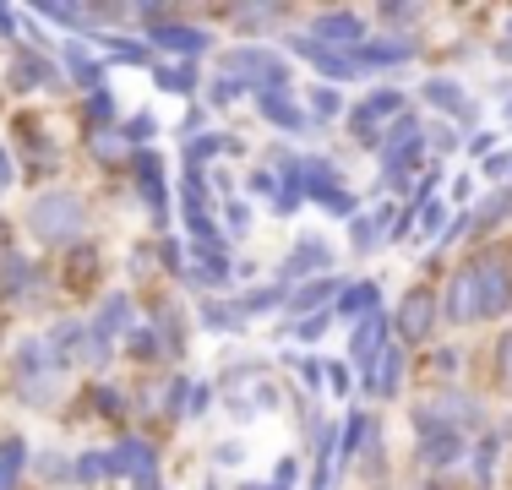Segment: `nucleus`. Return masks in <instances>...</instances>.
Instances as JSON below:
<instances>
[{
    "label": "nucleus",
    "mask_w": 512,
    "mask_h": 490,
    "mask_svg": "<svg viewBox=\"0 0 512 490\" xmlns=\"http://www.w3.org/2000/svg\"><path fill=\"white\" fill-rule=\"evenodd\" d=\"M153 39H158V44H169V49H180V55H197V49L207 44L197 28H169V22H164V28L153 33Z\"/></svg>",
    "instance_id": "nucleus-12"
},
{
    "label": "nucleus",
    "mask_w": 512,
    "mask_h": 490,
    "mask_svg": "<svg viewBox=\"0 0 512 490\" xmlns=\"http://www.w3.org/2000/svg\"><path fill=\"white\" fill-rule=\"evenodd\" d=\"M93 158H99V164H120V158H126V137H109V131H93Z\"/></svg>",
    "instance_id": "nucleus-14"
},
{
    "label": "nucleus",
    "mask_w": 512,
    "mask_h": 490,
    "mask_svg": "<svg viewBox=\"0 0 512 490\" xmlns=\"http://www.w3.org/2000/svg\"><path fill=\"white\" fill-rule=\"evenodd\" d=\"M104 469H109V458H99V452L77 463V474H82V480H104Z\"/></svg>",
    "instance_id": "nucleus-25"
},
{
    "label": "nucleus",
    "mask_w": 512,
    "mask_h": 490,
    "mask_svg": "<svg viewBox=\"0 0 512 490\" xmlns=\"http://www.w3.org/2000/svg\"><path fill=\"white\" fill-rule=\"evenodd\" d=\"M256 109H262V115L273 120V126H284V131H300V126H306V109H300V104H289V98H284V88H273V93H256Z\"/></svg>",
    "instance_id": "nucleus-7"
},
{
    "label": "nucleus",
    "mask_w": 512,
    "mask_h": 490,
    "mask_svg": "<svg viewBox=\"0 0 512 490\" xmlns=\"http://www.w3.org/2000/svg\"><path fill=\"white\" fill-rule=\"evenodd\" d=\"M398 371H404V365H398V354L387 349V354H376V371H371V387L376 392H393V382H398Z\"/></svg>",
    "instance_id": "nucleus-15"
},
{
    "label": "nucleus",
    "mask_w": 512,
    "mask_h": 490,
    "mask_svg": "<svg viewBox=\"0 0 512 490\" xmlns=\"http://www.w3.org/2000/svg\"><path fill=\"white\" fill-rule=\"evenodd\" d=\"M502 365H507V376H512V338H507V354H502Z\"/></svg>",
    "instance_id": "nucleus-28"
},
{
    "label": "nucleus",
    "mask_w": 512,
    "mask_h": 490,
    "mask_svg": "<svg viewBox=\"0 0 512 490\" xmlns=\"http://www.w3.org/2000/svg\"><path fill=\"white\" fill-rule=\"evenodd\" d=\"M311 44H333V49H365V33H360V17H349V11H327V17H316L311 28Z\"/></svg>",
    "instance_id": "nucleus-3"
},
{
    "label": "nucleus",
    "mask_w": 512,
    "mask_h": 490,
    "mask_svg": "<svg viewBox=\"0 0 512 490\" xmlns=\"http://www.w3.org/2000/svg\"><path fill=\"white\" fill-rule=\"evenodd\" d=\"M289 191L316 196V202H333L344 218L355 213V196L338 186V175H333V164H327V158H300V164H289Z\"/></svg>",
    "instance_id": "nucleus-1"
},
{
    "label": "nucleus",
    "mask_w": 512,
    "mask_h": 490,
    "mask_svg": "<svg viewBox=\"0 0 512 490\" xmlns=\"http://www.w3.org/2000/svg\"><path fill=\"white\" fill-rule=\"evenodd\" d=\"M371 300H376V289H371V284H355V289H344L338 311H344V316H360V311H371Z\"/></svg>",
    "instance_id": "nucleus-20"
},
{
    "label": "nucleus",
    "mask_w": 512,
    "mask_h": 490,
    "mask_svg": "<svg viewBox=\"0 0 512 490\" xmlns=\"http://www.w3.org/2000/svg\"><path fill=\"white\" fill-rule=\"evenodd\" d=\"M480 273V300H485V311H507L512 305V284H507V273L496 262H485V267H474Z\"/></svg>",
    "instance_id": "nucleus-8"
},
{
    "label": "nucleus",
    "mask_w": 512,
    "mask_h": 490,
    "mask_svg": "<svg viewBox=\"0 0 512 490\" xmlns=\"http://www.w3.org/2000/svg\"><path fill=\"white\" fill-rule=\"evenodd\" d=\"M322 300H327V284H311V289L295 294V311H311V305H322Z\"/></svg>",
    "instance_id": "nucleus-24"
},
{
    "label": "nucleus",
    "mask_w": 512,
    "mask_h": 490,
    "mask_svg": "<svg viewBox=\"0 0 512 490\" xmlns=\"http://www.w3.org/2000/svg\"><path fill=\"white\" fill-rule=\"evenodd\" d=\"M251 490H289V485H251Z\"/></svg>",
    "instance_id": "nucleus-29"
},
{
    "label": "nucleus",
    "mask_w": 512,
    "mask_h": 490,
    "mask_svg": "<svg viewBox=\"0 0 512 490\" xmlns=\"http://www.w3.org/2000/svg\"><path fill=\"white\" fill-rule=\"evenodd\" d=\"M420 229H442V202H420Z\"/></svg>",
    "instance_id": "nucleus-26"
},
{
    "label": "nucleus",
    "mask_w": 512,
    "mask_h": 490,
    "mask_svg": "<svg viewBox=\"0 0 512 490\" xmlns=\"http://www.w3.org/2000/svg\"><path fill=\"white\" fill-rule=\"evenodd\" d=\"M431 316H436L431 294H425V289H414L409 300H404V311H398V333H404L409 343H420L425 333H431Z\"/></svg>",
    "instance_id": "nucleus-5"
},
{
    "label": "nucleus",
    "mask_w": 512,
    "mask_h": 490,
    "mask_svg": "<svg viewBox=\"0 0 512 490\" xmlns=\"http://www.w3.org/2000/svg\"><path fill=\"white\" fill-rule=\"evenodd\" d=\"M458 452V436L453 431H442V425H436L431 436H425V458H436V463H447Z\"/></svg>",
    "instance_id": "nucleus-18"
},
{
    "label": "nucleus",
    "mask_w": 512,
    "mask_h": 490,
    "mask_svg": "<svg viewBox=\"0 0 512 490\" xmlns=\"http://www.w3.org/2000/svg\"><path fill=\"white\" fill-rule=\"evenodd\" d=\"M229 77H262V93L284 88V66L273 55H262V49H235L229 55Z\"/></svg>",
    "instance_id": "nucleus-4"
},
{
    "label": "nucleus",
    "mask_w": 512,
    "mask_h": 490,
    "mask_svg": "<svg viewBox=\"0 0 512 490\" xmlns=\"http://www.w3.org/2000/svg\"><path fill=\"white\" fill-rule=\"evenodd\" d=\"M6 186H11V158L0 153V191H6Z\"/></svg>",
    "instance_id": "nucleus-27"
},
{
    "label": "nucleus",
    "mask_w": 512,
    "mask_h": 490,
    "mask_svg": "<svg viewBox=\"0 0 512 490\" xmlns=\"http://www.w3.org/2000/svg\"><path fill=\"white\" fill-rule=\"evenodd\" d=\"M425 98H431V104H442V109H453V115H474V104L453 88V82H425Z\"/></svg>",
    "instance_id": "nucleus-11"
},
{
    "label": "nucleus",
    "mask_w": 512,
    "mask_h": 490,
    "mask_svg": "<svg viewBox=\"0 0 512 490\" xmlns=\"http://www.w3.org/2000/svg\"><path fill=\"white\" fill-rule=\"evenodd\" d=\"M327 262V245L322 240H306V245H295V262H289V273H311V267H322Z\"/></svg>",
    "instance_id": "nucleus-16"
},
{
    "label": "nucleus",
    "mask_w": 512,
    "mask_h": 490,
    "mask_svg": "<svg viewBox=\"0 0 512 490\" xmlns=\"http://www.w3.org/2000/svg\"><path fill=\"white\" fill-rule=\"evenodd\" d=\"M17 77H22V88H44V82H55V71L44 60H17Z\"/></svg>",
    "instance_id": "nucleus-21"
},
{
    "label": "nucleus",
    "mask_w": 512,
    "mask_h": 490,
    "mask_svg": "<svg viewBox=\"0 0 512 490\" xmlns=\"http://www.w3.org/2000/svg\"><path fill=\"white\" fill-rule=\"evenodd\" d=\"M71 71H77V77H82V88H93V82H99V66H93V60L88 55H82V49H71Z\"/></svg>",
    "instance_id": "nucleus-23"
},
{
    "label": "nucleus",
    "mask_w": 512,
    "mask_h": 490,
    "mask_svg": "<svg viewBox=\"0 0 512 490\" xmlns=\"http://www.w3.org/2000/svg\"><path fill=\"white\" fill-rule=\"evenodd\" d=\"M115 463H120V469H131V480H137L142 490H153V452L142 447V441H126Z\"/></svg>",
    "instance_id": "nucleus-10"
},
{
    "label": "nucleus",
    "mask_w": 512,
    "mask_h": 490,
    "mask_svg": "<svg viewBox=\"0 0 512 490\" xmlns=\"http://www.w3.org/2000/svg\"><path fill=\"white\" fill-rule=\"evenodd\" d=\"M191 82H197V77H191V71L186 66H175V71H158V88H169V93H191Z\"/></svg>",
    "instance_id": "nucleus-22"
},
{
    "label": "nucleus",
    "mask_w": 512,
    "mask_h": 490,
    "mask_svg": "<svg viewBox=\"0 0 512 490\" xmlns=\"http://www.w3.org/2000/svg\"><path fill=\"white\" fill-rule=\"evenodd\" d=\"M82 229V202L71 191H50L33 202V235L39 240H71Z\"/></svg>",
    "instance_id": "nucleus-2"
},
{
    "label": "nucleus",
    "mask_w": 512,
    "mask_h": 490,
    "mask_svg": "<svg viewBox=\"0 0 512 490\" xmlns=\"http://www.w3.org/2000/svg\"><path fill=\"white\" fill-rule=\"evenodd\" d=\"M137 180H142V191H148V202L164 207V180H158V158H153V153L137 158Z\"/></svg>",
    "instance_id": "nucleus-13"
},
{
    "label": "nucleus",
    "mask_w": 512,
    "mask_h": 490,
    "mask_svg": "<svg viewBox=\"0 0 512 490\" xmlns=\"http://www.w3.org/2000/svg\"><path fill=\"white\" fill-rule=\"evenodd\" d=\"M447 311H453V322H469L474 311H485V300H480V273H474V267H463V273L453 278V305H447Z\"/></svg>",
    "instance_id": "nucleus-6"
},
{
    "label": "nucleus",
    "mask_w": 512,
    "mask_h": 490,
    "mask_svg": "<svg viewBox=\"0 0 512 490\" xmlns=\"http://www.w3.org/2000/svg\"><path fill=\"white\" fill-rule=\"evenodd\" d=\"M376 338H382V316H365L360 333H355V360H371V354H376Z\"/></svg>",
    "instance_id": "nucleus-17"
},
{
    "label": "nucleus",
    "mask_w": 512,
    "mask_h": 490,
    "mask_svg": "<svg viewBox=\"0 0 512 490\" xmlns=\"http://www.w3.org/2000/svg\"><path fill=\"white\" fill-rule=\"evenodd\" d=\"M17 463H22V441H6L0 447V490L17 485Z\"/></svg>",
    "instance_id": "nucleus-19"
},
{
    "label": "nucleus",
    "mask_w": 512,
    "mask_h": 490,
    "mask_svg": "<svg viewBox=\"0 0 512 490\" xmlns=\"http://www.w3.org/2000/svg\"><path fill=\"white\" fill-rule=\"evenodd\" d=\"M393 109H398V93H371V98H365V104L355 109V131H360V137H371L376 120H387Z\"/></svg>",
    "instance_id": "nucleus-9"
}]
</instances>
